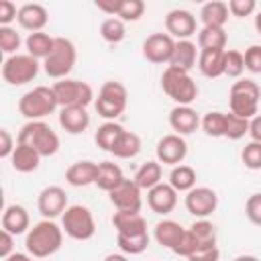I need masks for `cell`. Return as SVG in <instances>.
<instances>
[{
	"mask_svg": "<svg viewBox=\"0 0 261 261\" xmlns=\"http://www.w3.org/2000/svg\"><path fill=\"white\" fill-rule=\"evenodd\" d=\"M61 243H63V228L47 218L33 224V228L24 237L27 253L35 259L51 257L53 253H57L61 249Z\"/></svg>",
	"mask_w": 261,
	"mask_h": 261,
	"instance_id": "1",
	"label": "cell"
},
{
	"mask_svg": "<svg viewBox=\"0 0 261 261\" xmlns=\"http://www.w3.org/2000/svg\"><path fill=\"white\" fill-rule=\"evenodd\" d=\"M259 100H261V88L255 80L241 77L230 86L228 106L232 114L251 120L253 116L259 114Z\"/></svg>",
	"mask_w": 261,
	"mask_h": 261,
	"instance_id": "2",
	"label": "cell"
},
{
	"mask_svg": "<svg viewBox=\"0 0 261 261\" xmlns=\"http://www.w3.org/2000/svg\"><path fill=\"white\" fill-rule=\"evenodd\" d=\"M16 143L31 145L41 157H51L59 151V137L45 120H29L18 130Z\"/></svg>",
	"mask_w": 261,
	"mask_h": 261,
	"instance_id": "3",
	"label": "cell"
},
{
	"mask_svg": "<svg viewBox=\"0 0 261 261\" xmlns=\"http://www.w3.org/2000/svg\"><path fill=\"white\" fill-rule=\"evenodd\" d=\"M161 90L175 102V106H190L198 98V86L192 75L169 65L161 73Z\"/></svg>",
	"mask_w": 261,
	"mask_h": 261,
	"instance_id": "4",
	"label": "cell"
},
{
	"mask_svg": "<svg viewBox=\"0 0 261 261\" xmlns=\"http://www.w3.org/2000/svg\"><path fill=\"white\" fill-rule=\"evenodd\" d=\"M57 98L53 88L49 86H35L33 90L24 92L18 100V112L27 120H43L57 108Z\"/></svg>",
	"mask_w": 261,
	"mask_h": 261,
	"instance_id": "5",
	"label": "cell"
},
{
	"mask_svg": "<svg viewBox=\"0 0 261 261\" xmlns=\"http://www.w3.org/2000/svg\"><path fill=\"white\" fill-rule=\"evenodd\" d=\"M75 61H77V51H75L73 41H69L65 37H55V47H53L51 55L43 61V69L49 77L59 82L71 73Z\"/></svg>",
	"mask_w": 261,
	"mask_h": 261,
	"instance_id": "6",
	"label": "cell"
},
{
	"mask_svg": "<svg viewBox=\"0 0 261 261\" xmlns=\"http://www.w3.org/2000/svg\"><path fill=\"white\" fill-rule=\"evenodd\" d=\"M126 104H128V92L124 88V84L120 82H104L98 90V98L94 102L96 106V112L106 118V120H114L118 118L124 110H126Z\"/></svg>",
	"mask_w": 261,
	"mask_h": 261,
	"instance_id": "7",
	"label": "cell"
},
{
	"mask_svg": "<svg viewBox=\"0 0 261 261\" xmlns=\"http://www.w3.org/2000/svg\"><path fill=\"white\" fill-rule=\"evenodd\" d=\"M61 228L67 237L75 241H90L96 234V222L92 210L82 204L69 206L61 216Z\"/></svg>",
	"mask_w": 261,
	"mask_h": 261,
	"instance_id": "8",
	"label": "cell"
},
{
	"mask_svg": "<svg viewBox=\"0 0 261 261\" xmlns=\"http://www.w3.org/2000/svg\"><path fill=\"white\" fill-rule=\"evenodd\" d=\"M37 73H39V59L31 57L29 53L10 55L2 63V77L10 86H24L33 82Z\"/></svg>",
	"mask_w": 261,
	"mask_h": 261,
	"instance_id": "9",
	"label": "cell"
},
{
	"mask_svg": "<svg viewBox=\"0 0 261 261\" xmlns=\"http://www.w3.org/2000/svg\"><path fill=\"white\" fill-rule=\"evenodd\" d=\"M51 88H53L57 104L61 108H67V106H84V108H88V104L94 100L92 86L88 82H82V80L65 77V80L55 82Z\"/></svg>",
	"mask_w": 261,
	"mask_h": 261,
	"instance_id": "10",
	"label": "cell"
},
{
	"mask_svg": "<svg viewBox=\"0 0 261 261\" xmlns=\"http://www.w3.org/2000/svg\"><path fill=\"white\" fill-rule=\"evenodd\" d=\"M186 210L196 216V218H208L216 206H218V196L212 188H206V186H196L192 188L188 194H186Z\"/></svg>",
	"mask_w": 261,
	"mask_h": 261,
	"instance_id": "11",
	"label": "cell"
},
{
	"mask_svg": "<svg viewBox=\"0 0 261 261\" xmlns=\"http://www.w3.org/2000/svg\"><path fill=\"white\" fill-rule=\"evenodd\" d=\"M175 49V39L167 33H153L143 41V57L151 63H169Z\"/></svg>",
	"mask_w": 261,
	"mask_h": 261,
	"instance_id": "12",
	"label": "cell"
},
{
	"mask_svg": "<svg viewBox=\"0 0 261 261\" xmlns=\"http://www.w3.org/2000/svg\"><path fill=\"white\" fill-rule=\"evenodd\" d=\"M155 155H157V161L163 163V165H173V167L181 165V161L188 155V143L181 135L169 133V135H165L157 141Z\"/></svg>",
	"mask_w": 261,
	"mask_h": 261,
	"instance_id": "13",
	"label": "cell"
},
{
	"mask_svg": "<svg viewBox=\"0 0 261 261\" xmlns=\"http://www.w3.org/2000/svg\"><path fill=\"white\" fill-rule=\"evenodd\" d=\"M108 198L116 210L124 212H141L143 198H141V188L135 184V179L124 177L112 192H108Z\"/></svg>",
	"mask_w": 261,
	"mask_h": 261,
	"instance_id": "14",
	"label": "cell"
},
{
	"mask_svg": "<svg viewBox=\"0 0 261 261\" xmlns=\"http://www.w3.org/2000/svg\"><path fill=\"white\" fill-rule=\"evenodd\" d=\"M37 208L43 214V218L53 220L57 216H63V212L69 208L67 206V194L59 186H47L41 190L37 198Z\"/></svg>",
	"mask_w": 261,
	"mask_h": 261,
	"instance_id": "15",
	"label": "cell"
},
{
	"mask_svg": "<svg viewBox=\"0 0 261 261\" xmlns=\"http://www.w3.org/2000/svg\"><path fill=\"white\" fill-rule=\"evenodd\" d=\"M165 31L177 41H190V37L196 35V16L190 10L173 8L165 16Z\"/></svg>",
	"mask_w": 261,
	"mask_h": 261,
	"instance_id": "16",
	"label": "cell"
},
{
	"mask_svg": "<svg viewBox=\"0 0 261 261\" xmlns=\"http://www.w3.org/2000/svg\"><path fill=\"white\" fill-rule=\"evenodd\" d=\"M147 204L155 214H169L177 206V192L171 188V184H157L147 192Z\"/></svg>",
	"mask_w": 261,
	"mask_h": 261,
	"instance_id": "17",
	"label": "cell"
},
{
	"mask_svg": "<svg viewBox=\"0 0 261 261\" xmlns=\"http://www.w3.org/2000/svg\"><path fill=\"white\" fill-rule=\"evenodd\" d=\"M202 118L192 106H173L169 112V126L173 128L175 135H192L198 130Z\"/></svg>",
	"mask_w": 261,
	"mask_h": 261,
	"instance_id": "18",
	"label": "cell"
},
{
	"mask_svg": "<svg viewBox=\"0 0 261 261\" xmlns=\"http://www.w3.org/2000/svg\"><path fill=\"white\" fill-rule=\"evenodd\" d=\"M2 230L18 237L31 230V216L24 206L20 204H10L2 212Z\"/></svg>",
	"mask_w": 261,
	"mask_h": 261,
	"instance_id": "19",
	"label": "cell"
},
{
	"mask_svg": "<svg viewBox=\"0 0 261 261\" xmlns=\"http://www.w3.org/2000/svg\"><path fill=\"white\" fill-rule=\"evenodd\" d=\"M112 226L116 228V234H122V237H135V234L147 232V220L141 212L116 210L112 216Z\"/></svg>",
	"mask_w": 261,
	"mask_h": 261,
	"instance_id": "20",
	"label": "cell"
},
{
	"mask_svg": "<svg viewBox=\"0 0 261 261\" xmlns=\"http://www.w3.org/2000/svg\"><path fill=\"white\" fill-rule=\"evenodd\" d=\"M96 177H98V163H94L90 159L75 161L65 171V181L73 188L92 186V184H96Z\"/></svg>",
	"mask_w": 261,
	"mask_h": 261,
	"instance_id": "21",
	"label": "cell"
},
{
	"mask_svg": "<svg viewBox=\"0 0 261 261\" xmlns=\"http://www.w3.org/2000/svg\"><path fill=\"white\" fill-rule=\"evenodd\" d=\"M18 24L31 33H39L43 31V27L47 24L49 20V12L43 4H37V2H29V4H22L18 8V16H16Z\"/></svg>",
	"mask_w": 261,
	"mask_h": 261,
	"instance_id": "22",
	"label": "cell"
},
{
	"mask_svg": "<svg viewBox=\"0 0 261 261\" xmlns=\"http://www.w3.org/2000/svg\"><path fill=\"white\" fill-rule=\"evenodd\" d=\"M59 126L69 135H80L90 126V114L84 106H67L59 110Z\"/></svg>",
	"mask_w": 261,
	"mask_h": 261,
	"instance_id": "23",
	"label": "cell"
},
{
	"mask_svg": "<svg viewBox=\"0 0 261 261\" xmlns=\"http://www.w3.org/2000/svg\"><path fill=\"white\" fill-rule=\"evenodd\" d=\"M224 51H218V49H202L200 51L198 69L204 77L214 80V77L224 75Z\"/></svg>",
	"mask_w": 261,
	"mask_h": 261,
	"instance_id": "24",
	"label": "cell"
},
{
	"mask_svg": "<svg viewBox=\"0 0 261 261\" xmlns=\"http://www.w3.org/2000/svg\"><path fill=\"white\" fill-rule=\"evenodd\" d=\"M10 163H12V169L14 171H18V173H31V171H35L39 167L41 155L31 145L16 143V149H14L12 157H10Z\"/></svg>",
	"mask_w": 261,
	"mask_h": 261,
	"instance_id": "25",
	"label": "cell"
},
{
	"mask_svg": "<svg viewBox=\"0 0 261 261\" xmlns=\"http://www.w3.org/2000/svg\"><path fill=\"white\" fill-rule=\"evenodd\" d=\"M186 228L175 222V220H159L155 224V230H153V237L157 241V245L165 247V249H175V245L179 243V239L184 237Z\"/></svg>",
	"mask_w": 261,
	"mask_h": 261,
	"instance_id": "26",
	"label": "cell"
},
{
	"mask_svg": "<svg viewBox=\"0 0 261 261\" xmlns=\"http://www.w3.org/2000/svg\"><path fill=\"white\" fill-rule=\"evenodd\" d=\"M198 55L200 53L196 51V45L192 41H175V49H173L169 67H175V69H181V71L190 73V69L198 61Z\"/></svg>",
	"mask_w": 261,
	"mask_h": 261,
	"instance_id": "27",
	"label": "cell"
},
{
	"mask_svg": "<svg viewBox=\"0 0 261 261\" xmlns=\"http://www.w3.org/2000/svg\"><path fill=\"white\" fill-rule=\"evenodd\" d=\"M24 45H27V53H29L31 57L45 61V59L51 55L53 47H55V37H51L49 33H43V31H39V33H29Z\"/></svg>",
	"mask_w": 261,
	"mask_h": 261,
	"instance_id": "28",
	"label": "cell"
},
{
	"mask_svg": "<svg viewBox=\"0 0 261 261\" xmlns=\"http://www.w3.org/2000/svg\"><path fill=\"white\" fill-rule=\"evenodd\" d=\"M228 4L226 2H220V0H212V2H206L200 10V20L204 27H220L224 29L226 20H228Z\"/></svg>",
	"mask_w": 261,
	"mask_h": 261,
	"instance_id": "29",
	"label": "cell"
},
{
	"mask_svg": "<svg viewBox=\"0 0 261 261\" xmlns=\"http://www.w3.org/2000/svg\"><path fill=\"white\" fill-rule=\"evenodd\" d=\"M124 179L122 169L112 163V161H102L98 163V177H96V186L102 192H112L120 181Z\"/></svg>",
	"mask_w": 261,
	"mask_h": 261,
	"instance_id": "30",
	"label": "cell"
},
{
	"mask_svg": "<svg viewBox=\"0 0 261 261\" xmlns=\"http://www.w3.org/2000/svg\"><path fill=\"white\" fill-rule=\"evenodd\" d=\"M161 177H163V169H161V163L155 159V161H147V163H143L139 169H137V173H135V184L141 188V190H151V188H155L157 184H161Z\"/></svg>",
	"mask_w": 261,
	"mask_h": 261,
	"instance_id": "31",
	"label": "cell"
},
{
	"mask_svg": "<svg viewBox=\"0 0 261 261\" xmlns=\"http://www.w3.org/2000/svg\"><path fill=\"white\" fill-rule=\"evenodd\" d=\"M122 130H124V126H120L118 122H114V120H106L104 124L98 126L96 135H94V141H96V145H98L102 151L112 153V149H114L116 141L120 139Z\"/></svg>",
	"mask_w": 261,
	"mask_h": 261,
	"instance_id": "32",
	"label": "cell"
},
{
	"mask_svg": "<svg viewBox=\"0 0 261 261\" xmlns=\"http://www.w3.org/2000/svg\"><path fill=\"white\" fill-rule=\"evenodd\" d=\"M226 31L220 27H202L198 31V47L200 49H218L224 51L226 49Z\"/></svg>",
	"mask_w": 261,
	"mask_h": 261,
	"instance_id": "33",
	"label": "cell"
},
{
	"mask_svg": "<svg viewBox=\"0 0 261 261\" xmlns=\"http://www.w3.org/2000/svg\"><path fill=\"white\" fill-rule=\"evenodd\" d=\"M139 151H141V139H139V135L124 128L122 135H120V139L116 141V145L112 149V155L118 157V159H133V157L139 155Z\"/></svg>",
	"mask_w": 261,
	"mask_h": 261,
	"instance_id": "34",
	"label": "cell"
},
{
	"mask_svg": "<svg viewBox=\"0 0 261 261\" xmlns=\"http://www.w3.org/2000/svg\"><path fill=\"white\" fill-rule=\"evenodd\" d=\"M169 184L171 188L179 194V192H190L192 188H196V169L190 165H175L169 173Z\"/></svg>",
	"mask_w": 261,
	"mask_h": 261,
	"instance_id": "35",
	"label": "cell"
},
{
	"mask_svg": "<svg viewBox=\"0 0 261 261\" xmlns=\"http://www.w3.org/2000/svg\"><path fill=\"white\" fill-rule=\"evenodd\" d=\"M202 130L208 135V137H224V130H226V112H220V110H210L202 116V122H200Z\"/></svg>",
	"mask_w": 261,
	"mask_h": 261,
	"instance_id": "36",
	"label": "cell"
},
{
	"mask_svg": "<svg viewBox=\"0 0 261 261\" xmlns=\"http://www.w3.org/2000/svg\"><path fill=\"white\" fill-rule=\"evenodd\" d=\"M100 37H102L106 43L116 45V43L124 41V37H126V27H124V22H122L120 18L110 16V18H106V20L100 24Z\"/></svg>",
	"mask_w": 261,
	"mask_h": 261,
	"instance_id": "37",
	"label": "cell"
},
{
	"mask_svg": "<svg viewBox=\"0 0 261 261\" xmlns=\"http://www.w3.org/2000/svg\"><path fill=\"white\" fill-rule=\"evenodd\" d=\"M116 245L124 255H141L149 247V232L135 234V237H122L116 234Z\"/></svg>",
	"mask_w": 261,
	"mask_h": 261,
	"instance_id": "38",
	"label": "cell"
},
{
	"mask_svg": "<svg viewBox=\"0 0 261 261\" xmlns=\"http://www.w3.org/2000/svg\"><path fill=\"white\" fill-rule=\"evenodd\" d=\"M190 230H192V234L198 239L200 247H202V245H216V226H214L210 220L198 218L196 222H192Z\"/></svg>",
	"mask_w": 261,
	"mask_h": 261,
	"instance_id": "39",
	"label": "cell"
},
{
	"mask_svg": "<svg viewBox=\"0 0 261 261\" xmlns=\"http://www.w3.org/2000/svg\"><path fill=\"white\" fill-rule=\"evenodd\" d=\"M243 71H245V55L237 49L224 51V75L241 80Z\"/></svg>",
	"mask_w": 261,
	"mask_h": 261,
	"instance_id": "40",
	"label": "cell"
},
{
	"mask_svg": "<svg viewBox=\"0 0 261 261\" xmlns=\"http://www.w3.org/2000/svg\"><path fill=\"white\" fill-rule=\"evenodd\" d=\"M245 135H249V120L247 118H241V116H237L232 112H226V130H224V137L230 139V141H239Z\"/></svg>",
	"mask_w": 261,
	"mask_h": 261,
	"instance_id": "41",
	"label": "cell"
},
{
	"mask_svg": "<svg viewBox=\"0 0 261 261\" xmlns=\"http://www.w3.org/2000/svg\"><path fill=\"white\" fill-rule=\"evenodd\" d=\"M145 14V2L143 0H120V10L116 18L122 22H135Z\"/></svg>",
	"mask_w": 261,
	"mask_h": 261,
	"instance_id": "42",
	"label": "cell"
},
{
	"mask_svg": "<svg viewBox=\"0 0 261 261\" xmlns=\"http://www.w3.org/2000/svg\"><path fill=\"white\" fill-rule=\"evenodd\" d=\"M22 39H20V33H16V29L12 27H0V51L6 53L8 57L10 55H16V49L20 47Z\"/></svg>",
	"mask_w": 261,
	"mask_h": 261,
	"instance_id": "43",
	"label": "cell"
},
{
	"mask_svg": "<svg viewBox=\"0 0 261 261\" xmlns=\"http://www.w3.org/2000/svg\"><path fill=\"white\" fill-rule=\"evenodd\" d=\"M241 161L247 169L251 171H259L261 169V143L257 141H249L243 151H241Z\"/></svg>",
	"mask_w": 261,
	"mask_h": 261,
	"instance_id": "44",
	"label": "cell"
},
{
	"mask_svg": "<svg viewBox=\"0 0 261 261\" xmlns=\"http://www.w3.org/2000/svg\"><path fill=\"white\" fill-rule=\"evenodd\" d=\"M245 214L249 218L251 224L255 226H261V192L257 194H251L245 202Z\"/></svg>",
	"mask_w": 261,
	"mask_h": 261,
	"instance_id": "45",
	"label": "cell"
},
{
	"mask_svg": "<svg viewBox=\"0 0 261 261\" xmlns=\"http://www.w3.org/2000/svg\"><path fill=\"white\" fill-rule=\"evenodd\" d=\"M200 247V243H198V239L192 234V230L190 228H186V232H184V237L179 239V243L175 245V249H173V253L175 255H179V257H190L196 249Z\"/></svg>",
	"mask_w": 261,
	"mask_h": 261,
	"instance_id": "46",
	"label": "cell"
},
{
	"mask_svg": "<svg viewBox=\"0 0 261 261\" xmlns=\"http://www.w3.org/2000/svg\"><path fill=\"white\" fill-rule=\"evenodd\" d=\"M245 69L251 73H261V45H251L245 49Z\"/></svg>",
	"mask_w": 261,
	"mask_h": 261,
	"instance_id": "47",
	"label": "cell"
},
{
	"mask_svg": "<svg viewBox=\"0 0 261 261\" xmlns=\"http://www.w3.org/2000/svg\"><path fill=\"white\" fill-rule=\"evenodd\" d=\"M257 4L255 0H230L228 2V12L237 18H245V16H251L255 12Z\"/></svg>",
	"mask_w": 261,
	"mask_h": 261,
	"instance_id": "48",
	"label": "cell"
},
{
	"mask_svg": "<svg viewBox=\"0 0 261 261\" xmlns=\"http://www.w3.org/2000/svg\"><path fill=\"white\" fill-rule=\"evenodd\" d=\"M188 261H220V251L216 245H202L188 257Z\"/></svg>",
	"mask_w": 261,
	"mask_h": 261,
	"instance_id": "49",
	"label": "cell"
},
{
	"mask_svg": "<svg viewBox=\"0 0 261 261\" xmlns=\"http://www.w3.org/2000/svg\"><path fill=\"white\" fill-rule=\"evenodd\" d=\"M18 8L10 0H0V27H10L12 20H16Z\"/></svg>",
	"mask_w": 261,
	"mask_h": 261,
	"instance_id": "50",
	"label": "cell"
},
{
	"mask_svg": "<svg viewBox=\"0 0 261 261\" xmlns=\"http://www.w3.org/2000/svg\"><path fill=\"white\" fill-rule=\"evenodd\" d=\"M16 149V141L12 139L8 128H0V157L2 159H10L12 153Z\"/></svg>",
	"mask_w": 261,
	"mask_h": 261,
	"instance_id": "51",
	"label": "cell"
},
{
	"mask_svg": "<svg viewBox=\"0 0 261 261\" xmlns=\"http://www.w3.org/2000/svg\"><path fill=\"white\" fill-rule=\"evenodd\" d=\"M12 245H14V234L0 230V257L6 259L12 255Z\"/></svg>",
	"mask_w": 261,
	"mask_h": 261,
	"instance_id": "52",
	"label": "cell"
},
{
	"mask_svg": "<svg viewBox=\"0 0 261 261\" xmlns=\"http://www.w3.org/2000/svg\"><path fill=\"white\" fill-rule=\"evenodd\" d=\"M96 8L110 16H116L120 10V0H96Z\"/></svg>",
	"mask_w": 261,
	"mask_h": 261,
	"instance_id": "53",
	"label": "cell"
},
{
	"mask_svg": "<svg viewBox=\"0 0 261 261\" xmlns=\"http://www.w3.org/2000/svg\"><path fill=\"white\" fill-rule=\"evenodd\" d=\"M249 137H251V141L261 143V114H257L249 120Z\"/></svg>",
	"mask_w": 261,
	"mask_h": 261,
	"instance_id": "54",
	"label": "cell"
},
{
	"mask_svg": "<svg viewBox=\"0 0 261 261\" xmlns=\"http://www.w3.org/2000/svg\"><path fill=\"white\" fill-rule=\"evenodd\" d=\"M2 261H33V259H31V255H27V253H12L10 257H6V259H2Z\"/></svg>",
	"mask_w": 261,
	"mask_h": 261,
	"instance_id": "55",
	"label": "cell"
},
{
	"mask_svg": "<svg viewBox=\"0 0 261 261\" xmlns=\"http://www.w3.org/2000/svg\"><path fill=\"white\" fill-rule=\"evenodd\" d=\"M104 261H128V259H126L124 253H110V255L104 257Z\"/></svg>",
	"mask_w": 261,
	"mask_h": 261,
	"instance_id": "56",
	"label": "cell"
},
{
	"mask_svg": "<svg viewBox=\"0 0 261 261\" xmlns=\"http://www.w3.org/2000/svg\"><path fill=\"white\" fill-rule=\"evenodd\" d=\"M230 261H261V259H257L255 255H241V257H234Z\"/></svg>",
	"mask_w": 261,
	"mask_h": 261,
	"instance_id": "57",
	"label": "cell"
},
{
	"mask_svg": "<svg viewBox=\"0 0 261 261\" xmlns=\"http://www.w3.org/2000/svg\"><path fill=\"white\" fill-rule=\"evenodd\" d=\"M255 29L261 33V10L257 12V16H255Z\"/></svg>",
	"mask_w": 261,
	"mask_h": 261,
	"instance_id": "58",
	"label": "cell"
}]
</instances>
